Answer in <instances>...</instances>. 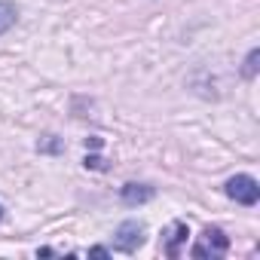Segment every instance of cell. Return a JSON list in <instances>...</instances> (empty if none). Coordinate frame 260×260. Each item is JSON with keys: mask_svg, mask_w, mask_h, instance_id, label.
<instances>
[{"mask_svg": "<svg viewBox=\"0 0 260 260\" xmlns=\"http://www.w3.org/2000/svg\"><path fill=\"white\" fill-rule=\"evenodd\" d=\"M169 242H166V254L169 257H181V245L187 242V236H190V230H187V223L184 220H175L172 226H169Z\"/></svg>", "mask_w": 260, "mask_h": 260, "instance_id": "5", "label": "cell"}, {"mask_svg": "<svg viewBox=\"0 0 260 260\" xmlns=\"http://www.w3.org/2000/svg\"><path fill=\"white\" fill-rule=\"evenodd\" d=\"M230 251V236L220 230V226H205L202 236L196 239V245L190 248V254L196 260H217Z\"/></svg>", "mask_w": 260, "mask_h": 260, "instance_id": "1", "label": "cell"}, {"mask_svg": "<svg viewBox=\"0 0 260 260\" xmlns=\"http://www.w3.org/2000/svg\"><path fill=\"white\" fill-rule=\"evenodd\" d=\"M257 61H260V49H251L248 58H245V68H242V77L245 80H254L257 77Z\"/></svg>", "mask_w": 260, "mask_h": 260, "instance_id": "7", "label": "cell"}, {"mask_svg": "<svg viewBox=\"0 0 260 260\" xmlns=\"http://www.w3.org/2000/svg\"><path fill=\"white\" fill-rule=\"evenodd\" d=\"M52 254H55L52 248H37V257H52Z\"/></svg>", "mask_w": 260, "mask_h": 260, "instance_id": "12", "label": "cell"}, {"mask_svg": "<svg viewBox=\"0 0 260 260\" xmlns=\"http://www.w3.org/2000/svg\"><path fill=\"white\" fill-rule=\"evenodd\" d=\"M0 220H4V205H0Z\"/></svg>", "mask_w": 260, "mask_h": 260, "instance_id": "13", "label": "cell"}, {"mask_svg": "<svg viewBox=\"0 0 260 260\" xmlns=\"http://www.w3.org/2000/svg\"><path fill=\"white\" fill-rule=\"evenodd\" d=\"M86 169H104L101 156H86Z\"/></svg>", "mask_w": 260, "mask_h": 260, "instance_id": "9", "label": "cell"}, {"mask_svg": "<svg viewBox=\"0 0 260 260\" xmlns=\"http://www.w3.org/2000/svg\"><path fill=\"white\" fill-rule=\"evenodd\" d=\"M119 196H122L125 205H144V202H150V199L156 196V190H153L150 184H125V187L119 190Z\"/></svg>", "mask_w": 260, "mask_h": 260, "instance_id": "4", "label": "cell"}, {"mask_svg": "<svg viewBox=\"0 0 260 260\" xmlns=\"http://www.w3.org/2000/svg\"><path fill=\"white\" fill-rule=\"evenodd\" d=\"M89 254H92V257H107L110 251H107V248H101V245H95V248H89Z\"/></svg>", "mask_w": 260, "mask_h": 260, "instance_id": "10", "label": "cell"}, {"mask_svg": "<svg viewBox=\"0 0 260 260\" xmlns=\"http://www.w3.org/2000/svg\"><path fill=\"white\" fill-rule=\"evenodd\" d=\"M37 150H40V153H58V150H61V141H58L55 135H49L46 141H40V144H37Z\"/></svg>", "mask_w": 260, "mask_h": 260, "instance_id": "8", "label": "cell"}, {"mask_svg": "<svg viewBox=\"0 0 260 260\" xmlns=\"http://www.w3.org/2000/svg\"><path fill=\"white\" fill-rule=\"evenodd\" d=\"M144 245V223L141 220H122L113 236V248L122 254H135Z\"/></svg>", "mask_w": 260, "mask_h": 260, "instance_id": "3", "label": "cell"}, {"mask_svg": "<svg viewBox=\"0 0 260 260\" xmlns=\"http://www.w3.org/2000/svg\"><path fill=\"white\" fill-rule=\"evenodd\" d=\"M223 193H226L233 202L251 208V205H257V199H260V184H257L251 175H233V178L223 184Z\"/></svg>", "mask_w": 260, "mask_h": 260, "instance_id": "2", "label": "cell"}, {"mask_svg": "<svg viewBox=\"0 0 260 260\" xmlns=\"http://www.w3.org/2000/svg\"><path fill=\"white\" fill-rule=\"evenodd\" d=\"M86 147H92V150H98V147H101V138H89V141H86Z\"/></svg>", "mask_w": 260, "mask_h": 260, "instance_id": "11", "label": "cell"}, {"mask_svg": "<svg viewBox=\"0 0 260 260\" xmlns=\"http://www.w3.org/2000/svg\"><path fill=\"white\" fill-rule=\"evenodd\" d=\"M19 19V7L13 4V0H0V37H4Z\"/></svg>", "mask_w": 260, "mask_h": 260, "instance_id": "6", "label": "cell"}]
</instances>
